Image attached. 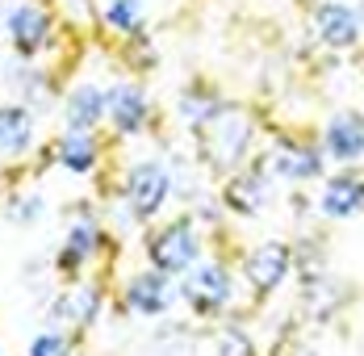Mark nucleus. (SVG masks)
<instances>
[{
    "mask_svg": "<svg viewBox=\"0 0 364 356\" xmlns=\"http://www.w3.org/2000/svg\"><path fill=\"white\" fill-rule=\"evenodd\" d=\"M109 117V93L97 88V84H75L63 101V122L68 130H80V135H92L101 122Z\"/></svg>",
    "mask_w": 364,
    "mask_h": 356,
    "instance_id": "nucleus-8",
    "label": "nucleus"
},
{
    "mask_svg": "<svg viewBox=\"0 0 364 356\" xmlns=\"http://www.w3.org/2000/svg\"><path fill=\"white\" fill-rule=\"evenodd\" d=\"M4 34L13 42V51L30 63L38 51L50 42V13L42 9V4H13L9 13H4Z\"/></svg>",
    "mask_w": 364,
    "mask_h": 356,
    "instance_id": "nucleus-3",
    "label": "nucleus"
},
{
    "mask_svg": "<svg viewBox=\"0 0 364 356\" xmlns=\"http://www.w3.org/2000/svg\"><path fill=\"white\" fill-rule=\"evenodd\" d=\"M247 139H252V122H247L243 113H222L218 122H214V139H210L214 164H218V168L239 164L243 151H247Z\"/></svg>",
    "mask_w": 364,
    "mask_h": 356,
    "instance_id": "nucleus-10",
    "label": "nucleus"
},
{
    "mask_svg": "<svg viewBox=\"0 0 364 356\" xmlns=\"http://www.w3.org/2000/svg\"><path fill=\"white\" fill-rule=\"evenodd\" d=\"M101 244H105L101 222H97L92 214H80L72 226H68V235H63V248L55 256V268H59V273H80L84 264H92V260L101 256Z\"/></svg>",
    "mask_w": 364,
    "mask_h": 356,
    "instance_id": "nucleus-5",
    "label": "nucleus"
},
{
    "mask_svg": "<svg viewBox=\"0 0 364 356\" xmlns=\"http://www.w3.org/2000/svg\"><path fill=\"white\" fill-rule=\"evenodd\" d=\"M97 159H101V142H97V135L68 130L63 139L55 142V164H63V168L75 172V177L92 172V168H97Z\"/></svg>",
    "mask_w": 364,
    "mask_h": 356,
    "instance_id": "nucleus-15",
    "label": "nucleus"
},
{
    "mask_svg": "<svg viewBox=\"0 0 364 356\" xmlns=\"http://www.w3.org/2000/svg\"><path fill=\"white\" fill-rule=\"evenodd\" d=\"M201 256V239L193 231V222L181 218V222H168L164 231H155L151 239V268L164 273V277H176V273H188Z\"/></svg>",
    "mask_w": 364,
    "mask_h": 356,
    "instance_id": "nucleus-1",
    "label": "nucleus"
},
{
    "mask_svg": "<svg viewBox=\"0 0 364 356\" xmlns=\"http://www.w3.org/2000/svg\"><path fill=\"white\" fill-rule=\"evenodd\" d=\"M146 93L139 84H113L109 88V122L117 135H143L146 126Z\"/></svg>",
    "mask_w": 364,
    "mask_h": 356,
    "instance_id": "nucleus-12",
    "label": "nucleus"
},
{
    "mask_svg": "<svg viewBox=\"0 0 364 356\" xmlns=\"http://www.w3.org/2000/svg\"><path fill=\"white\" fill-rule=\"evenodd\" d=\"M360 13L352 9V4H343V0H331V4H318V13H314V30L318 38L327 42L331 51H348V46H356V38H360Z\"/></svg>",
    "mask_w": 364,
    "mask_h": 356,
    "instance_id": "nucleus-9",
    "label": "nucleus"
},
{
    "mask_svg": "<svg viewBox=\"0 0 364 356\" xmlns=\"http://www.w3.org/2000/svg\"><path fill=\"white\" fill-rule=\"evenodd\" d=\"M101 306H105V293H101L97 285H72V289H63V293L55 298L50 323H55V331H59V327L88 331L92 323L101 319Z\"/></svg>",
    "mask_w": 364,
    "mask_h": 356,
    "instance_id": "nucleus-6",
    "label": "nucleus"
},
{
    "mask_svg": "<svg viewBox=\"0 0 364 356\" xmlns=\"http://www.w3.org/2000/svg\"><path fill=\"white\" fill-rule=\"evenodd\" d=\"M218 356H255V344L247 340V331L226 327V331L218 335Z\"/></svg>",
    "mask_w": 364,
    "mask_h": 356,
    "instance_id": "nucleus-23",
    "label": "nucleus"
},
{
    "mask_svg": "<svg viewBox=\"0 0 364 356\" xmlns=\"http://www.w3.org/2000/svg\"><path fill=\"white\" fill-rule=\"evenodd\" d=\"M172 298H176V289L172 281L164 277V273H139V277H130L126 289H122V302H126V310H134V315H146V319H155V315H164L168 306H172Z\"/></svg>",
    "mask_w": 364,
    "mask_h": 356,
    "instance_id": "nucleus-7",
    "label": "nucleus"
},
{
    "mask_svg": "<svg viewBox=\"0 0 364 356\" xmlns=\"http://www.w3.org/2000/svg\"><path fill=\"white\" fill-rule=\"evenodd\" d=\"M122 193H126V206L134 210V218H155L164 210V201L172 197V172L155 159H143V164L130 168Z\"/></svg>",
    "mask_w": 364,
    "mask_h": 356,
    "instance_id": "nucleus-2",
    "label": "nucleus"
},
{
    "mask_svg": "<svg viewBox=\"0 0 364 356\" xmlns=\"http://www.w3.org/2000/svg\"><path fill=\"white\" fill-rule=\"evenodd\" d=\"M327 151L331 159H360L364 155V117L360 113H335L327 122Z\"/></svg>",
    "mask_w": 364,
    "mask_h": 356,
    "instance_id": "nucleus-14",
    "label": "nucleus"
},
{
    "mask_svg": "<svg viewBox=\"0 0 364 356\" xmlns=\"http://www.w3.org/2000/svg\"><path fill=\"white\" fill-rule=\"evenodd\" d=\"M30 142H34V109L21 101L0 105V155L17 159L30 151Z\"/></svg>",
    "mask_w": 364,
    "mask_h": 356,
    "instance_id": "nucleus-11",
    "label": "nucleus"
},
{
    "mask_svg": "<svg viewBox=\"0 0 364 356\" xmlns=\"http://www.w3.org/2000/svg\"><path fill=\"white\" fill-rule=\"evenodd\" d=\"M222 113H226V101L218 93H205V88H184L181 93V117L188 126H214Z\"/></svg>",
    "mask_w": 364,
    "mask_h": 356,
    "instance_id": "nucleus-17",
    "label": "nucleus"
},
{
    "mask_svg": "<svg viewBox=\"0 0 364 356\" xmlns=\"http://www.w3.org/2000/svg\"><path fill=\"white\" fill-rule=\"evenodd\" d=\"M289 273V248L285 244H264L247 256V281L255 293H272Z\"/></svg>",
    "mask_w": 364,
    "mask_h": 356,
    "instance_id": "nucleus-13",
    "label": "nucleus"
},
{
    "mask_svg": "<svg viewBox=\"0 0 364 356\" xmlns=\"http://www.w3.org/2000/svg\"><path fill=\"white\" fill-rule=\"evenodd\" d=\"M30 356H72V335L50 327V331L34 335V344H30Z\"/></svg>",
    "mask_w": 364,
    "mask_h": 356,
    "instance_id": "nucleus-22",
    "label": "nucleus"
},
{
    "mask_svg": "<svg viewBox=\"0 0 364 356\" xmlns=\"http://www.w3.org/2000/svg\"><path fill=\"white\" fill-rule=\"evenodd\" d=\"M264 201H268V189H264L259 177H239V180H230V189H226V206L239 214H259Z\"/></svg>",
    "mask_w": 364,
    "mask_h": 356,
    "instance_id": "nucleus-19",
    "label": "nucleus"
},
{
    "mask_svg": "<svg viewBox=\"0 0 364 356\" xmlns=\"http://www.w3.org/2000/svg\"><path fill=\"white\" fill-rule=\"evenodd\" d=\"M105 21L122 34H139L143 30V0H109Z\"/></svg>",
    "mask_w": 364,
    "mask_h": 356,
    "instance_id": "nucleus-20",
    "label": "nucleus"
},
{
    "mask_svg": "<svg viewBox=\"0 0 364 356\" xmlns=\"http://www.w3.org/2000/svg\"><path fill=\"white\" fill-rule=\"evenodd\" d=\"M181 293L197 315H214V310H222L235 298V281H230V273L222 264H197Z\"/></svg>",
    "mask_w": 364,
    "mask_h": 356,
    "instance_id": "nucleus-4",
    "label": "nucleus"
},
{
    "mask_svg": "<svg viewBox=\"0 0 364 356\" xmlns=\"http://www.w3.org/2000/svg\"><path fill=\"white\" fill-rule=\"evenodd\" d=\"M46 210V197L42 193H17L13 201H9V222H17V226H34L38 218Z\"/></svg>",
    "mask_w": 364,
    "mask_h": 356,
    "instance_id": "nucleus-21",
    "label": "nucleus"
},
{
    "mask_svg": "<svg viewBox=\"0 0 364 356\" xmlns=\"http://www.w3.org/2000/svg\"><path fill=\"white\" fill-rule=\"evenodd\" d=\"M272 159H277V172L289 180H310L323 172V159L310 147H281V155H272Z\"/></svg>",
    "mask_w": 364,
    "mask_h": 356,
    "instance_id": "nucleus-18",
    "label": "nucleus"
},
{
    "mask_svg": "<svg viewBox=\"0 0 364 356\" xmlns=\"http://www.w3.org/2000/svg\"><path fill=\"white\" fill-rule=\"evenodd\" d=\"M364 206V180L360 177H335L318 197V210L327 218H352Z\"/></svg>",
    "mask_w": 364,
    "mask_h": 356,
    "instance_id": "nucleus-16",
    "label": "nucleus"
}]
</instances>
